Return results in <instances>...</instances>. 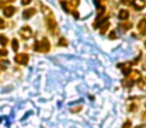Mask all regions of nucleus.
<instances>
[{
	"label": "nucleus",
	"mask_w": 146,
	"mask_h": 128,
	"mask_svg": "<svg viewBox=\"0 0 146 128\" xmlns=\"http://www.w3.org/2000/svg\"><path fill=\"white\" fill-rule=\"evenodd\" d=\"M130 127H131V121H129V120H127L123 124V126H122V128H130Z\"/></svg>",
	"instance_id": "4be33fe9"
},
{
	"label": "nucleus",
	"mask_w": 146,
	"mask_h": 128,
	"mask_svg": "<svg viewBox=\"0 0 146 128\" xmlns=\"http://www.w3.org/2000/svg\"><path fill=\"white\" fill-rule=\"evenodd\" d=\"M104 12H105V7H104V6L98 7V9H97V17H98V18H100V17L103 15Z\"/></svg>",
	"instance_id": "f3484780"
},
{
	"label": "nucleus",
	"mask_w": 146,
	"mask_h": 128,
	"mask_svg": "<svg viewBox=\"0 0 146 128\" xmlns=\"http://www.w3.org/2000/svg\"><path fill=\"white\" fill-rule=\"evenodd\" d=\"M41 11H42L43 15H44L45 21H46V24H47V26H48V28L50 29V30H54L57 27V22H56V19H55L53 12L50 10V8H48V7L45 6V5L41 6Z\"/></svg>",
	"instance_id": "f257e3e1"
},
{
	"label": "nucleus",
	"mask_w": 146,
	"mask_h": 128,
	"mask_svg": "<svg viewBox=\"0 0 146 128\" xmlns=\"http://www.w3.org/2000/svg\"><path fill=\"white\" fill-rule=\"evenodd\" d=\"M121 3L124 5H129L131 3V0H121Z\"/></svg>",
	"instance_id": "b1692460"
},
{
	"label": "nucleus",
	"mask_w": 146,
	"mask_h": 128,
	"mask_svg": "<svg viewBox=\"0 0 146 128\" xmlns=\"http://www.w3.org/2000/svg\"><path fill=\"white\" fill-rule=\"evenodd\" d=\"M73 15H74V17H76V18H78V12L77 11H73Z\"/></svg>",
	"instance_id": "393cba45"
},
{
	"label": "nucleus",
	"mask_w": 146,
	"mask_h": 128,
	"mask_svg": "<svg viewBox=\"0 0 146 128\" xmlns=\"http://www.w3.org/2000/svg\"><path fill=\"white\" fill-rule=\"evenodd\" d=\"M94 3H95L96 5H98V3H100V0H94Z\"/></svg>",
	"instance_id": "bb28decb"
},
{
	"label": "nucleus",
	"mask_w": 146,
	"mask_h": 128,
	"mask_svg": "<svg viewBox=\"0 0 146 128\" xmlns=\"http://www.w3.org/2000/svg\"><path fill=\"white\" fill-rule=\"evenodd\" d=\"M119 28L122 29V30L126 31V30H129L130 28H132V23L130 22H126V23H121L119 25Z\"/></svg>",
	"instance_id": "f8f14e48"
},
{
	"label": "nucleus",
	"mask_w": 146,
	"mask_h": 128,
	"mask_svg": "<svg viewBox=\"0 0 146 128\" xmlns=\"http://www.w3.org/2000/svg\"><path fill=\"white\" fill-rule=\"evenodd\" d=\"M138 87L142 90H146V77H143L138 81Z\"/></svg>",
	"instance_id": "ddd939ff"
},
{
	"label": "nucleus",
	"mask_w": 146,
	"mask_h": 128,
	"mask_svg": "<svg viewBox=\"0 0 146 128\" xmlns=\"http://www.w3.org/2000/svg\"><path fill=\"white\" fill-rule=\"evenodd\" d=\"M35 13H36V9L35 8H27L23 11L22 16L24 19H29V18H31Z\"/></svg>",
	"instance_id": "0eeeda50"
},
{
	"label": "nucleus",
	"mask_w": 146,
	"mask_h": 128,
	"mask_svg": "<svg viewBox=\"0 0 146 128\" xmlns=\"http://www.w3.org/2000/svg\"><path fill=\"white\" fill-rule=\"evenodd\" d=\"M108 38L111 39V40H113V39L117 38V34H116L115 31H111V32L109 33V35H108Z\"/></svg>",
	"instance_id": "6ab92c4d"
},
{
	"label": "nucleus",
	"mask_w": 146,
	"mask_h": 128,
	"mask_svg": "<svg viewBox=\"0 0 146 128\" xmlns=\"http://www.w3.org/2000/svg\"><path fill=\"white\" fill-rule=\"evenodd\" d=\"M145 115H146V114H145Z\"/></svg>",
	"instance_id": "c756f323"
},
{
	"label": "nucleus",
	"mask_w": 146,
	"mask_h": 128,
	"mask_svg": "<svg viewBox=\"0 0 146 128\" xmlns=\"http://www.w3.org/2000/svg\"><path fill=\"white\" fill-rule=\"evenodd\" d=\"M58 45L59 46H67V45H68V42H67V40L64 38V37H61L58 41Z\"/></svg>",
	"instance_id": "a211bd4d"
},
{
	"label": "nucleus",
	"mask_w": 146,
	"mask_h": 128,
	"mask_svg": "<svg viewBox=\"0 0 146 128\" xmlns=\"http://www.w3.org/2000/svg\"><path fill=\"white\" fill-rule=\"evenodd\" d=\"M68 5H69V8H70V11L71 9H75L76 7L79 5V0H70L68 2Z\"/></svg>",
	"instance_id": "9b49d317"
},
{
	"label": "nucleus",
	"mask_w": 146,
	"mask_h": 128,
	"mask_svg": "<svg viewBox=\"0 0 146 128\" xmlns=\"http://www.w3.org/2000/svg\"><path fill=\"white\" fill-rule=\"evenodd\" d=\"M15 11H16V8L13 6H7L4 8V10H3V14H4L5 17H8V18H10V17L13 16V14L15 13Z\"/></svg>",
	"instance_id": "423d86ee"
},
{
	"label": "nucleus",
	"mask_w": 146,
	"mask_h": 128,
	"mask_svg": "<svg viewBox=\"0 0 146 128\" xmlns=\"http://www.w3.org/2000/svg\"><path fill=\"white\" fill-rule=\"evenodd\" d=\"M6 27V22L4 21V19L0 17V29H4Z\"/></svg>",
	"instance_id": "aec40b11"
},
{
	"label": "nucleus",
	"mask_w": 146,
	"mask_h": 128,
	"mask_svg": "<svg viewBox=\"0 0 146 128\" xmlns=\"http://www.w3.org/2000/svg\"><path fill=\"white\" fill-rule=\"evenodd\" d=\"M9 61L8 60H1L0 61V68L2 70H5L7 67H8Z\"/></svg>",
	"instance_id": "2eb2a0df"
},
{
	"label": "nucleus",
	"mask_w": 146,
	"mask_h": 128,
	"mask_svg": "<svg viewBox=\"0 0 146 128\" xmlns=\"http://www.w3.org/2000/svg\"><path fill=\"white\" fill-rule=\"evenodd\" d=\"M145 46H146V41H145Z\"/></svg>",
	"instance_id": "c85d7f7f"
},
{
	"label": "nucleus",
	"mask_w": 146,
	"mask_h": 128,
	"mask_svg": "<svg viewBox=\"0 0 146 128\" xmlns=\"http://www.w3.org/2000/svg\"><path fill=\"white\" fill-rule=\"evenodd\" d=\"M31 2H32V0H21V4L24 5V6H26V5L30 4Z\"/></svg>",
	"instance_id": "5701e85b"
},
{
	"label": "nucleus",
	"mask_w": 146,
	"mask_h": 128,
	"mask_svg": "<svg viewBox=\"0 0 146 128\" xmlns=\"http://www.w3.org/2000/svg\"><path fill=\"white\" fill-rule=\"evenodd\" d=\"M0 44L2 45V46H6L8 44V38L5 35L0 34Z\"/></svg>",
	"instance_id": "4468645a"
},
{
	"label": "nucleus",
	"mask_w": 146,
	"mask_h": 128,
	"mask_svg": "<svg viewBox=\"0 0 146 128\" xmlns=\"http://www.w3.org/2000/svg\"><path fill=\"white\" fill-rule=\"evenodd\" d=\"M132 5L136 10H141L146 6V0H133Z\"/></svg>",
	"instance_id": "39448f33"
},
{
	"label": "nucleus",
	"mask_w": 146,
	"mask_h": 128,
	"mask_svg": "<svg viewBox=\"0 0 146 128\" xmlns=\"http://www.w3.org/2000/svg\"><path fill=\"white\" fill-rule=\"evenodd\" d=\"M8 54V51L4 48H0V57L1 56H6Z\"/></svg>",
	"instance_id": "412c9836"
},
{
	"label": "nucleus",
	"mask_w": 146,
	"mask_h": 128,
	"mask_svg": "<svg viewBox=\"0 0 146 128\" xmlns=\"http://www.w3.org/2000/svg\"><path fill=\"white\" fill-rule=\"evenodd\" d=\"M18 48H19V42H18V40L17 39H13L12 40V49H13V51H15L16 52L17 50H18Z\"/></svg>",
	"instance_id": "dca6fc26"
},
{
	"label": "nucleus",
	"mask_w": 146,
	"mask_h": 128,
	"mask_svg": "<svg viewBox=\"0 0 146 128\" xmlns=\"http://www.w3.org/2000/svg\"><path fill=\"white\" fill-rule=\"evenodd\" d=\"M142 68H143V70H146V62L142 65Z\"/></svg>",
	"instance_id": "cd10ccee"
},
{
	"label": "nucleus",
	"mask_w": 146,
	"mask_h": 128,
	"mask_svg": "<svg viewBox=\"0 0 146 128\" xmlns=\"http://www.w3.org/2000/svg\"><path fill=\"white\" fill-rule=\"evenodd\" d=\"M14 61L21 65H26L29 61V56L28 54H25V53H20L14 57Z\"/></svg>",
	"instance_id": "20e7f679"
},
{
	"label": "nucleus",
	"mask_w": 146,
	"mask_h": 128,
	"mask_svg": "<svg viewBox=\"0 0 146 128\" xmlns=\"http://www.w3.org/2000/svg\"><path fill=\"white\" fill-rule=\"evenodd\" d=\"M109 26H110V24H109V22H107V21H104V22L100 23L99 24L100 33H101V34H104V33L107 31V29L109 28Z\"/></svg>",
	"instance_id": "1a4fd4ad"
},
{
	"label": "nucleus",
	"mask_w": 146,
	"mask_h": 128,
	"mask_svg": "<svg viewBox=\"0 0 146 128\" xmlns=\"http://www.w3.org/2000/svg\"><path fill=\"white\" fill-rule=\"evenodd\" d=\"M51 48L50 42L47 38H42V40L40 41H35L34 45H33V49L37 52H42V53H47Z\"/></svg>",
	"instance_id": "f03ea898"
},
{
	"label": "nucleus",
	"mask_w": 146,
	"mask_h": 128,
	"mask_svg": "<svg viewBox=\"0 0 146 128\" xmlns=\"http://www.w3.org/2000/svg\"><path fill=\"white\" fill-rule=\"evenodd\" d=\"M128 17H129V12H128L127 10H125V9L120 10V12H119V18L120 19H122V20H126V19H128Z\"/></svg>",
	"instance_id": "9d476101"
},
{
	"label": "nucleus",
	"mask_w": 146,
	"mask_h": 128,
	"mask_svg": "<svg viewBox=\"0 0 146 128\" xmlns=\"http://www.w3.org/2000/svg\"><path fill=\"white\" fill-rule=\"evenodd\" d=\"M137 28L141 34H145L146 33V18H143L139 21V23H138V25H137Z\"/></svg>",
	"instance_id": "6e6552de"
},
{
	"label": "nucleus",
	"mask_w": 146,
	"mask_h": 128,
	"mask_svg": "<svg viewBox=\"0 0 146 128\" xmlns=\"http://www.w3.org/2000/svg\"><path fill=\"white\" fill-rule=\"evenodd\" d=\"M19 34H20V36L22 37L23 39L27 40V39H29L31 36H32L33 32H32V29L26 25V26L21 27L20 30H19Z\"/></svg>",
	"instance_id": "7ed1b4c3"
},
{
	"label": "nucleus",
	"mask_w": 146,
	"mask_h": 128,
	"mask_svg": "<svg viewBox=\"0 0 146 128\" xmlns=\"http://www.w3.org/2000/svg\"><path fill=\"white\" fill-rule=\"evenodd\" d=\"M14 1H16V0H5V3L6 2H14Z\"/></svg>",
	"instance_id": "a878e982"
}]
</instances>
